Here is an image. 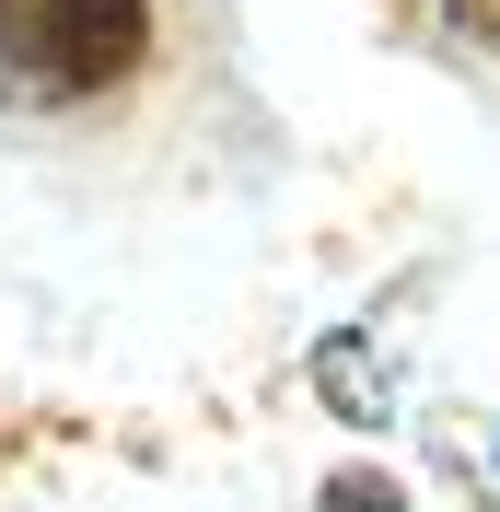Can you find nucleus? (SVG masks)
<instances>
[{
    "label": "nucleus",
    "mask_w": 500,
    "mask_h": 512,
    "mask_svg": "<svg viewBox=\"0 0 500 512\" xmlns=\"http://www.w3.org/2000/svg\"><path fill=\"white\" fill-rule=\"evenodd\" d=\"M163 59V0H0V117L117 105Z\"/></svg>",
    "instance_id": "nucleus-1"
},
{
    "label": "nucleus",
    "mask_w": 500,
    "mask_h": 512,
    "mask_svg": "<svg viewBox=\"0 0 500 512\" xmlns=\"http://www.w3.org/2000/svg\"><path fill=\"white\" fill-rule=\"evenodd\" d=\"M431 12L466 35V47H489V59H500V0H431Z\"/></svg>",
    "instance_id": "nucleus-2"
},
{
    "label": "nucleus",
    "mask_w": 500,
    "mask_h": 512,
    "mask_svg": "<svg viewBox=\"0 0 500 512\" xmlns=\"http://www.w3.org/2000/svg\"><path fill=\"white\" fill-rule=\"evenodd\" d=\"M326 512H396V489L373 466H349V478H326Z\"/></svg>",
    "instance_id": "nucleus-3"
}]
</instances>
